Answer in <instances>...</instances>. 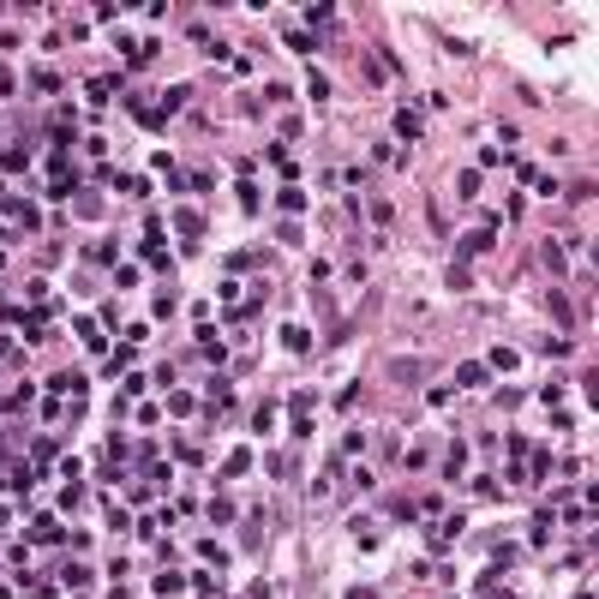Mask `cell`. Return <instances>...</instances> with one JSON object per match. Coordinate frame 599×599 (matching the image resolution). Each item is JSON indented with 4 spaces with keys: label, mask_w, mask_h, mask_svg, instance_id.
<instances>
[{
    "label": "cell",
    "mask_w": 599,
    "mask_h": 599,
    "mask_svg": "<svg viewBox=\"0 0 599 599\" xmlns=\"http://www.w3.org/2000/svg\"><path fill=\"white\" fill-rule=\"evenodd\" d=\"M552 318H557V324H575V312H569V300H563V294H552Z\"/></svg>",
    "instance_id": "3957f363"
},
{
    "label": "cell",
    "mask_w": 599,
    "mask_h": 599,
    "mask_svg": "<svg viewBox=\"0 0 599 599\" xmlns=\"http://www.w3.org/2000/svg\"><path fill=\"white\" fill-rule=\"evenodd\" d=\"M545 270H552V276H563V270H569V264H563V246H557V240H545Z\"/></svg>",
    "instance_id": "6da1fadb"
},
{
    "label": "cell",
    "mask_w": 599,
    "mask_h": 599,
    "mask_svg": "<svg viewBox=\"0 0 599 599\" xmlns=\"http://www.w3.org/2000/svg\"><path fill=\"white\" fill-rule=\"evenodd\" d=\"M396 132H402V138H419V114H407V108H402V114H396Z\"/></svg>",
    "instance_id": "7a4b0ae2"
}]
</instances>
